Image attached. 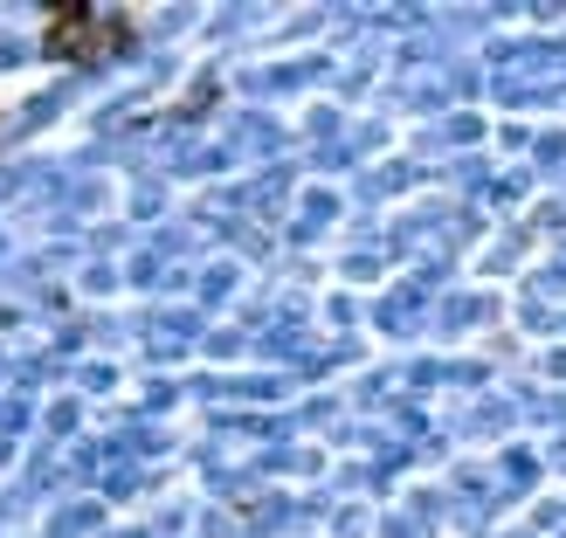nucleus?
Returning a JSON list of instances; mask_svg holds the SVG:
<instances>
[{
    "label": "nucleus",
    "mask_w": 566,
    "mask_h": 538,
    "mask_svg": "<svg viewBox=\"0 0 566 538\" xmlns=\"http://www.w3.org/2000/svg\"><path fill=\"white\" fill-rule=\"evenodd\" d=\"M132 42V14L118 8H55L42 28V49L55 63H97V55L125 49Z\"/></svg>",
    "instance_id": "obj_1"
}]
</instances>
